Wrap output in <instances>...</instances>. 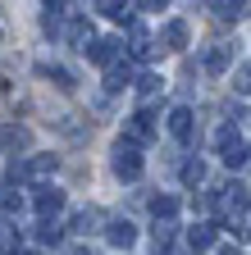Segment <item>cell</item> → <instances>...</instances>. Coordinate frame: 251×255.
Listing matches in <instances>:
<instances>
[{"label": "cell", "instance_id": "obj_14", "mask_svg": "<svg viewBox=\"0 0 251 255\" xmlns=\"http://www.w3.org/2000/svg\"><path fill=\"white\" fill-rule=\"evenodd\" d=\"M27 141H32V137H27V128H0V146H9V150L18 146L23 150Z\"/></svg>", "mask_w": 251, "mask_h": 255}, {"label": "cell", "instance_id": "obj_22", "mask_svg": "<svg viewBox=\"0 0 251 255\" xmlns=\"http://www.w3.org/2000/svg\"><path fill=\"white\" fill-rule=\"evenodd\" d=\"M151 210H155V219H165V223H169V214L178 210V201H174V196H155V201H151Z\"/></svg>", "mask_w": 251, "mask_h": 255}, {"label": "cell", "instance_id": "obj_23", "mask_svg": "<svg viewBox=\"0 0 251 255\" xmlns=\"http://www.w3.org/2000/svg\"><path fill=\"white\" fill-rule=\"evenodd\" d=\"M233 91L238 96H251V64H242V69L233 73Z\"/></svg>", "mask_w": 251, "mask_h": 255}, {"label": "cell", "instance_id": "obj_27", "mask_svg": "<svg viewBox=\"0 0 251 255\" xmlns=\"http://www.w3.org/2000/svg\"><path fill=\"white\" fill-rule=\"evenodd\" d=\"M27 255H37V251H27Z\"/></svg>", "mask_w": 251, "mask_h": 255}, {"label": "cell", "instance_id": "obj_12", "mask_svg": "<svg viewBox=\"0 0 251 255\" xmlns=\"http://www.w3.org/2000/svg\"><path fill=\"white\" fill-rule=\"evenodd\" d=\"M128 50H133L137 59H151V55H155V41H151L146 27H133V46H128Z\"/></svg>", "mask_w": 251, "mask_h": 255}, {"label": "cell", "instance_id": "obj_4", "mask_svg": "<svg viewBox=\"0 0 251 255\" xmlns=\"http://www.w3.org/2000/svg\"><path fill=\"white\" fill-rule=\"evenodd\" d=\"M87 55H91V64H105V69H114V59H119V41H114V37H101V41H91V46H87Z\"/></svg>", "mask_w": 251, "mask_h": 255}, {"label": "cell", "instance_id": "obj_1", "mask_svg": "<svg viewBox=\"0 0 251 255\" xmlns=\"http://www.w3.org/2000/svg\"><path fill=\"white\" fill-rule=\"evenodd\" d=\"M151 137H155V114H151V110H137V114H128V123H123V141L142 146V141H151Z\"/></svg>", "mask_w": 251, "mask_h": 255}, {"label": "cell", "instance_id": "obj_19", "mask_svg": "<svg viewBox=\"0 0 251 255\" xmlns=\"http://www.w3.org/2000/svg\"><path fill=\"white\" fill-rule=\"evenodd\" d=\"M105 87H110V91H123V87H128V64H114V69H105Z\"/></svg>", "mask_w": 251, "mask_h": 255}, {"label": "cell", "instance_id": "obj_21", "mask_svg": "<svg viewBox=\"0 0 251 255\" xmlns=\"http://www.w3.org/2000/svg\"><path fill=\"white\" fill-rule=\"evenodd\" d=\"M50 169H55V155H32V159H27V173H32V178H41Z\"/></svg>", "mask_w": 251, "mask_h": 255}, {"label": "cell", "instance_id": "obj_13", "mask_svg": "<svg viewBox=\"0 0 251 255\" xmlns=\"http://www.w3.org/2000/svg\"><path fill=\"white\" fill-rule=\"evenodd\" d=\"M41 78H50L59 91H73V87H78V82H73V73H69V69H59V64H55V69H50V64H41Z\"/></svg>", "mask_w": 251, "mask_h": 255}, {"label": "cell", "instance_id": "obj_6", "mask_svg": "<svg viewBox=\"0 0 251 255\" xmlns=\"http://www.w3.org/2000/svg\"><path fill=\"white\" fill-rule=\"evenodd\" d=\"M233 50H238L233 41H215L210 55H206V73H224V69H229V59H233Z\"/></svg>", "mask_w": 251, "mask_h": 255}, {"label": "cell", "instance_id": "obj_2", "mask_svg": "<svg viewBox=\"0 0 251 255\" xmlns=\"http://www.w3.org/2000/svg\"><path fill=\"white\" fill-rule=\"evenodd\" d=\"M114 173H119V178H128V182L142 178V155H137L133 141H119V146H114Z\"/></svg>", "mask_w": 251, "mask_h": 255}, {"label": "cell", "instance_id": "obj_11", "mask_svg": "<svg viewBox=\"0 0 251 255\" xmlns=\"http://www.w3.org/2000/svg\"><path fill=\"white\" fill-rule=\"evenodd\" d=\"M165 46H169V50H183V46H187V23H183V18L165 23Z\"/></svg>", "mask_w": 251, "mask_h": 255}, {"label": "cell", "instance_id": "obj_8", "mask_svg": "<svg viewBox=\"0 0 251 255\" xmlns=\"http://www.w3.org/2000/svg\"><path fill=\"white\" fill-rule=\"evenodd\" d=\"M64 41L78 46V50H87L82 41H91V18H78V14H73V18H69V32H64Z\"/></svg>", "mask_w": 251, "mask_h": 255}, {"label": "cell", "instance_id": "obj_3", "mask_svg": "<svg viewBox=\"0 0 251 255\" xmlns=\"http://www.w3.org/2000/svg\"><path fill=\"white\" fill-rule=\"evenodd\" d=\"M219 159H224L229 169H238V164H247V150H242V141H238V132H219Z\"/></svg>", "mask_w": 251, "mask_h": 255}, {"label": "cell", "instance_id": "obj_24", "mask_svg": "<svg viewBox=\"0 0 251 255\" xmlns=\"http://www.w3.org/2000/svg\"><path fill=\"white\" fill-rule=\"evenodd\" d=\"M151 237H155V251H165V246L174 242V223H155V233H151Z\"/></svg>", "mask_w": 251, "mask_h": 255}, {"label": "cell", "instance_id": "obj_7", "mask_svg": "<svg viewBox=\"0 0 251 255\" xmlns=\"http://www.w3.org/2000/svg\"><path fill=\"white\" fill-rule=\"evenodd\" d=\"M105 237H110V246H119V251H123V246H133V242H137V228H133L128 219H110Z\"/></svg>", "mask_w": 251, "mask_h": 255}, {"label": "cell", "instance_id": "obj_15", "mask_svg": "<svg viewBox=\"0 0 251 255\" xmlns=\"http://www.w3.org/2000/svg\"><path fill=\"white\" fill-rule=\"evenodd\" d=\"M59 237H64V228H59V223H55V219H41V223H37V242H46V246H55Z\"/></svg>", "mask_w": 251, "mask_h": 255}, {"label": "cell", "instance_id": "obj_25", "mask_svg": "<svg viewBox=\"0 0 251 255\" xmlns=\"http://www.w3.org/2000/svg\"><path fill=\"white\" fill-rule=\"evenodd\" d=\"M18 205H23V201H18V191L0 182V210H18Z\"/></svg>", "mask_w": 251, "mask_h": 255}, {"label": "cell", "instance_id": "obj_5", "mask_svg": "<svg viewBox=\"0 0 251 255\" xmlns=\"http://www.w3.org/2000/svg\"><path fill=\"white\" fill-rule=\"evenodd\" d=\"M169 132H174L183 146H192V141H197V132H192V110H174V114H169Z\"/></svg>", "mask_w": 251, "mask_h": 255}, {"label": "cell", "instance_id": "obj_17", "mask_svg": "<svg viewBox=\"0 0 251 255\" xmlns=\"http://www.w3.org/2000/svg\"><path fill=\"white\" fill-rule=\"evenodd\" d=\"M96 223H101V214H96V210H82V214H73V233H82V237H87V233H96Z\"/></svg>", "mask_w": 251, "mask_h": 255}, {"label": "cell", "instance_id": "obj_10", "mask_svg": "<svg viewBox=\"0 0 251 255\" xmlns=\"http://www.w3.org/2000/svg\"><path fill=\"white\" fill-rule=\"evenodd\" d=\"M187 246L192 251H210L215 246V223H197V228L187 233Z\"/></svg>", "mask_w": 251, "mask_h": 255}, {"label": "cell", "instance_id": "obj_20", "mask_svg": "<svg viewBox=\"0 0 251 255\" xmlns=\"http://www.w3.org/2000/svg\"><path fill=\"white\" fill-rule=\"evenodd\" d=\"M210 14H215L219 23H238V18L247 14V5H210Z\"/></svg>", "mask_w": 251, "mask_h": 255}, {"label": "cell", "instance_id": "obj_26", "mask_svg": "<svg viewBox=\"0 0 251 255\" xmlns=\"http://www.w3.org/2000/svg\"><path fill=\"white\" fill-rule=\"evenodd\" d=\"M101 9H105V18H114V23H128V18H133L128 5H101Z\"/></svg>", "mask_w": 251, "mask_h": 255}, {"label": "cell", "instance_id": "obj_18", "mask_svg": "<svg viewBox=\"0 0 251 255\" xmlns=\"http://www.w3.org/2000/svg\"><path fill=\"white\" fill-rule=\"evenodd\" d=\"M183 182L187 187H201L206 182V164H201V159H187V164H183Z\"/></svg>", "mask_w": 251, "mask_h": 255}, {"label": "cell", "instance_id": "obj_16", "mask_svg": "<svg viewBox=\"0 0 251 255\" xmlns=\"http://www.w3.org/2000/svg\"><path fill=\"white\" fill-rule=\"evenodd\" d=\"M160 87H165V78H160V73H142V78H137V96H142V101H151Z\"/></svg>", "mask_w": 251, "mask_h": 255}, {"label": "cell", "instance_id": "obj_9", "mask_svg": "<svg viewBox=\"0 0 251 255\" xmlns=\"http://www.w3.org/2000/svg\"><path fill=\"white\" fill-rule=\"evenodd\" d=\"M32 201H37L41 214H55L59 205H64V191H59V187H37V196H32Z\"/></svg>", "mask_w": 251, "mask_h": 255}]
</instances>
